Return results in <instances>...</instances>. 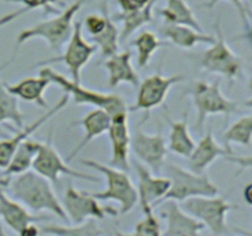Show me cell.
<instances>
[{
    "instance_id": "6da1fadb",
    "label": "cell",
    "mask_w": 252,
    "mask_h": 236,
    "mask_svg": "<svg viewBox=\"0 0 252 236\" xmlns=\"http://www.w3.org/2000/svg\"><path fill=\"white\" fill-rule=\"evenodd\" d=\"M11 182V181H9ZM10 194L32 211H51L63 221H69L63 204L59 202L51 182L36 171H25L11 182ZM6 186V187H7Z\"/></svg>"
},
{
    "instance_id": "7a4b0ae2",
    "label": "cell",
    "mask_w": 252,
    "mask_h": 236,
    "mask_svg": "<svg viewBox=\"0 0 252 236\" xmlns=\"http://www.w3.org/2000/svg\"><path fill=\"white\" fill-rule=\"evenodd\" d=\"M86 0H75L53 19L38 22L29 29L22 30L16 38L17 46L34 38H43L53 51H61L70 38L74 27V17Z\"/></svg>"
},
{
    "instance_id": "3957f363",
    "label": "cell",
    "mask_w": 252,
    "mask_h": 236,
    "mask_svg": "<svg viewBox=\"0 0 252 236\" xmlns=\"http://www.w3.org/2000/svg\"><path fill=\"white\" fill-rule=\"evenodd\" d=\"M81 164L96 170L103 175L106 179L105 191L90 193L98 201H115L120 204V213L126 214L134 208L138 203L137 187H134L132 179L128 176L127 171L113 166L95 161V160H81Z\"/></svg>"
},
{
    "instance_id": "277c9868",
    "label": "cell",
    "mask_w": 252,
    "mask_h": 236,
    "mask_svg": "<svg viewBox=\"0 0 252 236\" xmlns=\"http://www.w3.org/2000/svg\"><path fill=\"white\" fill-rule=\"evenodd\" d=\"M39 75L46 76L51 83L61 86L64 92L68 93L69 97L73 98L74 102L78 105H91L95 106L96 108H102V110L107 111L110 116L121 112V111H127L125 100L121 96L115 95V93L98 92V91L84 88L80 83H75V81L65 78L48 66L42 68L39 70Z\"/></svg>"
},
{
    "instance_id": "5b68a950",
    "label": "cell",
    "mask_w": 252,
    "mask_h": 236,
    "mask_svg": "<svg viewBox=\"0 0 252 236\" xmlns=\"http://www.w3.org/2000/svg\"><path fill=\"white\" fill-rule=\"evenodd\" d=\"M165 170L170 179V188L158 204L167 199L182 202L191 197L218 194V187L207 175L196 174L191 170H185L174 164H167Z\"/></svg>"
},
{
    "instance_id": "8992f818",
    "label": "cell",
    "mask_w": 252,
    "mask_h": 236,
    "mask_svg": "<svg viewBox=\"0 0 252 236\" xmlns=\"http://www.w3.org/2000/svg\"><path fill=\"white\" fill-rule=\"evenodd\" d=\"M194 107L197 110V129L204 127L206 118L209 115H230L239 112V105L229 100L220 88V80L217 79L213 83L197 81L189 90Z\"/></svg>"
},
{
    "instance_id": "52a82bcc",
    "label": "cell",
    "mask_w": 252,
    "mask_h": 236,
    "mask_svg": "<svg viewBox=\"0 0 252 236\" xmlns=\"http://www.w3.org/2000/svg\"><path fill=\"white\" fill-rule=\"evenodd\" d=\"M182 202V209L201 221L204 228H208L213 234L221 235L229 231L226 214L235 208V206L226 202L224 198L217 197L216 194L191 197Z\"/></svg>"
},
{
    "instance_id": "ba28073f",
    "label": "cell",
    "mask_w": 252,
    "mask_h": 236,
    "mask_svg": "<svg viewBox=\"0 0 252 236\" xmlns=\"http://www.w3.org/2000/svg\"><path fill=\"white\" fill-rule=\"evenodd\" d=\"M31 167L37 174L43 176L44 178H47L51 183L56 184V186L59 183L61 175H65V176L74 177V178L78 179H84V181H98L93 175L78 171V170L69 166L62 159L56 148H53V145L51 144V139L47 143L36 142V154H34Z\"/></svg>"
},
{
    "instance_id": "9c48e42d",
    "label": "cell",
    "mask_w": 252,
    "mask_h": 236,
    "mask_svg": "<svg viewBox=\"0 0 252 236\" xmlns=\"http://www.w3.org/2000/svg\"><path fill=\"white\" fill-rule=\"evenodd\" d=\"M66 48L62 56L42 60L38 65H47L53 63H63L66 65L70 73L71 80L80 83L81 70L90 61L94 54L97 51V47L94 43H89L83 34V22L76 21L74 24L70 38L66 42Z\"/></svg>"
},
{
    "instance_id": "30bf717a",
    "label": "cell",
    "mask_w": 252,
    "mask_h": 236,
    "mask_svg": "<svg viewBox=\"0 0 252 236\" xmlns=\"http://www.w3.org/2000/svg\"><path fill=\"white\" fill-rule=\"evenodd\" d=\"M216 33L217 37L211 48L202 54L201 65L209 73L219 74L226 79L236 78L241 73L243 61L229 48L218 22L216 24Z\"/></svg>"
},
{
    "instance_id": "8fae6325",
    "label": "cell",
    "mask_w": 252,
    "mask_h": 236,
    "mask_svg": "<svg viewBox=\"0 0 252 236\" xmlns=\"http://www.w3.org/2000/svg\"><path fill=\"white\" fill-rule=\"evenodd\" d=\"M63 208L66 216L74 224H81L88 219L102 220L107 214L116 215L117 211L111 206H103L98 203V199L91 196L90 193L80 192L69 186L64 193Z\"/></svg>"
},
{
    "instance_id": "7c38bea8",
    "label": "cell",
    "mask_w": 252,
    "mask_h": 236,
    "mask_svg": "<svg viewBox=\"0 0 252 236\" xmlns=\"http://www.w3.org/2000/svg\"><path fill=\"white\" fill-rule=\"evenodd\" d=\"M185 79L184 75H171L165 76L160 73L145 78L142 83H139L135 102L129 111H150L153 108L161 105L166 98L170 88L176 84L181 83Z\"/></svg>"
},
{
    "instance_id": "4fadbf2b",
    "label": "cell",
    "mask_w": 252,
    "mask_h": 236,
    "mask_svg": "<svg viewBox=\"0 0 252 236\" xmlns=\"http://www.w3.org/2000/svg\"><path fill=\"white\" fill-rule=\"evenodd\" d=\"M130 149L138 160L147 165L154 172H160L164 167L166 156V142L161 134H149L144 130H135L130 135Z\"/></svg>"
},
{
    "instance_id": "5bb4252c",
    "label": "cell",
    "mask_w": 252,
    "mask_h": 236,
    "mask_svg": "<svg viewBox=\"0 0 252 236\" xmlns=\"http://www.w3.org/2000/svg\"><path fill=\"white\" fill-rule=\"evenodd\" d=\"M107 133L111 142L110 165L123 171H128L130 165V133L127 111H121L111 116V124Z\"/></svg>"
},
{
    "instance_id": "9a60e30c",
    "label": "cell",
    "mask_w": 252,
    "mask_h": 236,
    "mask_svg": "<svg viewBox=\"0 0 252 236\" xmlns=\"http://www.w3.org/2000/svg\"><path fill=\"white\" fill-rule=\"evenodd\" d=\"M133 165L138 176V202L144 214L153 210L154 206L166 194L170 188V179L169 177L153 176L149 169L139 160H133Z\"/></svg>"
},
{
    "instance_id": "2e32d148",
    "label": "cell",
    "mask_w": 252,
    "mask_h": 236,
    "mask_svg": "<svg viewBox=\"0 0 252 236\" xmlns=\"http://www.w3.org/2000/svg\"><path fill=\"white\" fill-rule=\"evenodd\" d=\"M69 98L70 97H69L68 93H64L61 97V100L56 103V106L49 108L44 115H42L41 117L37 118L34 122L26 125V127L19 128V132L15 135H12L11 138L0 140V169L4 170L5 167L7 166V164L10 162L11 157L14 156L15 151L17 150L19 145L21 144L24 140L29 139L30 135L33 134L37 129H39L47 120L51 119V118L53 117V116H56L58 112H61L63 108H65V106L68 105L69 102Z\"/></svg>"
},
{
    "instance_id": "e0dca14e",
    "label": "cell",
    "mask_w": 252,
    "mask_h": 236,
    "mask_svg": "<svg viewBox=\"0 0 252 236\" xmlns=\"http://www.w3.org/2000/svg\"><path fill=\"white\" fill-rule=\"evenodd\" d=\"M164 202L160 214L166 220V230L162 231L165 236H196L201 233L204 228L201 221L180 208L176 201Z\"/></svg>"
},
{
    "instance_id": "ac0fdd59",
    "label": "cell",
    "mask_w": 252,
    "mask_h": 236,
    "mask_svg": "<svg viewBox=\"0 0 252 236\" xmlns=\"http://www.w3.org/2000/svg\"><path fill=\"white\" fill-rule=\"evenodd\" d=\"M0 218L11 230L19 235H26L27 230L32 224L37 221L49 220V216H34L27 211L16 199H11L0 184Z\"/></svg>"
},
{
    "instance_id": "d6986e66",
    "label": "cell",
    "mask_w": 252,
    "mask_h": 236,
    "mask_svg": "<svg viewBox=\"0 0 252 236\" xmlns=\"http://www.w3.org/2000/svg\"><path fill=\"white\" fill-rule=\"evenodd\" d=\"M234 151L225 147H221L214 139L212 130H208L207 134L199 140L197 145H194L191 154L187 156L189 170L196 174H204L207 167L213 164L218 157H231Z\"/></svg>"
},
{
    "instance_id": "ffe728a7",
    "label": "cell",
    "mask_w": 252,
    "mask_h": 236,
    "mask_svg": "<svg viewBox=\"0 0 252 236\" xmlns=\"http://www.w3.org/2000/svg\"><path fill=\"white\" fill-rule=\"evenodd\" d=\"M108 70V85L116 88L120 84L126 83L133 86L139 85V76L132 65V52L123 51L108 57L105 61Z\"/></svg>"
},
{
    "instance_id": "44dd1931",
    "label": "cell",
    "mask_w": 252,
    "mask_h": 236,
    "mask_svg": "<svg viewBox=\"0 0 252 236\" xmlns=\"http://www.w3.org/2000/svg\"><path fill=\"white\" fill-rule=\"evenodd\" d=\"M76 124L81 125L84 129V137L81 142L79 143L78 147L73 149V151L69 154L66 162H70L91 140L95 138L100 137L103 133H107L108 128L111 124V116L107 111L102 110V108H96V110L89 112L85 117L81 120H79Z\"/></svg>"
},
{
    "instance_id": "7402d4cb",
    "label": "cell",
    "mask_w": 252,
    "mask_h": 236,
    "mask_svg": "<svg viewBox=\"0 0 252 236\" xmlns=\"http://www.w3.org/2000/svg\"><path fill=\"white\" fill-rule=\"evenodd\" d=\"M159 32L161 37L169 39L172 44L187 49L193 48L198 43L212 44L216 39V37L209 36L202 31H197V30L189 26H185V25L164 24L159 29Z\"/></svg>"
},
{
    "instance_id": "603a6c76",
    "label": "cell",
    "mask_w": 252,
    "mask_h": 236,
    "mask_svg": "<svg viewBox=\"0 0 252 236\" xmlns=\"http://www.w3.org/2000/svg\"><path fill=\"white\" fill-rule=\"evenodd\" d=\"M49 79L46 76H29L19 83L11 84V85H5L6 90L11 95L26 101V102H32L38 105L39 107H47V101L44 98V91L51 85Z\"/></svg>"
},
{
    "instance_id": "cb8c5ba5",
    "label": "cell",
    "mask_w": 252,
    "mask_h": 236,
    "mask_svg": "<svg viewBox=\"0 0 252 236\" xmlns=\"http://www.w3.org/2000/svg\"><path fill=\"white\" fill-rule=\"evenodd\" d=\"M157 0H152L148 5L143 7H137L130 11H121L113 15L111 19L115 21L122 22L123 29L120 32V41H125L128 37L132 36L135 31L143 27L147 24H152L154 17H153V9Z\"/></svg>"
},
{
    "instance_id": "d4e9b609",
    "label": "cell",
    "mask_w": 252,
    "mask_h": 236,
    "mask_svg": "<svg viewBox=\"0 0 252 236\" xmlns=\"http://www.w3.org/2000/svg\"><path fill=\"white\" fill-rule=\"evenodd\" d=\"M34 154H36V142L29 139L24 140L19 145L7 166L0 175V184L2 187H6L9 181H11L12 176H17L27 171L32 166Z\"/></svg>"
},
{
    "instance_id": "484cf974",
    "label": "cell",
    "mask_w": 252,
    "mask_h": 236,
    "mask_svg": "<svg viewBox=\"0 0 252 236\" xmlns=\"http://www.w3.org/2000/svg\"><path fill=\"white\" fill-rule=\"evenodd\" d=\"M158 12L164 19L165 24L185 25L197 31H202L201 24L194 16L193 10L185 0H166L165 7L158 9Z\"/></svg>"
},
{
    "instance_id": "4316f807",
    "label": "cell",
    "mask_w": 252,
    "mask_h": 236,
    "mask_svg": "<svg viewBox=\"0 0 252 236\" xmlns=\"http://www.w3.org/2000/svg\"><path fill=\"white\" fill-rule=\"evenodd\" d=\"M194 143L189 130V120L187 116L179 122H170L169 149L180 156L187 157L193 150Z\"/></svg>"
},
{
    "instance_id": "83f0119b",
    "label": "cell",
    "mask_w": 252,
    "mask_h": 236,
    "mask_svg": "<svg viewBox=\"0 0 252 236\" xmlns=\"http://www.w3.org/2000/svg\"><path fill=\"white\" fill-rule=\"evenodd\" d=\"M91 41L98 47L101 53V58H108L117 53L120 48V31L113 24V20L111 19L110 12L106 15V22L102 31L100 33L91 36Z\"/></svg>"
},
{
    "instance_id": "f1b7e54d",
    "label": "cell",
    "mask_w": 252,
    "mask_h": 236,
    "mask_svg": "<svg viewBox=\"0 0 252 236\" xmlns=\"http://www.w3.org/2000/svg\"><path fill=\"white\" fill-rule=\"evenodd\" d=\"M5 2H16V4H21V9L16 10L14 12H10V14L4 15V16L0 17V27L5 26V25L10 24L14 20H16L17 17H20L21 15L26 14V12L32 11V10L36 9H43L44 12L47 14H58L61 12L58 10V6H64V2L62 0H1Z\"/></svg>"
},
{
    "instance_id": "f546056e",
    "label": "cell",
    "mask_w": 252,
    "mask_h": 236,
    "mask_svg": "<svg viewBox=\"0 0 252 236\" xmlns=\"http://www.w3.org/2000/svg\"><path fill=\"white\" fill-rule=\"evenodd\" d=\"M132 44L137 49V63L139 68H144L149 64L152 56L160 48V47H166L170 43L164 41H160L150 31H143L132 41Z\"/></svg>"
},
{
    "instance_id": "4dcf8cb0",
    "label": "cell",
    "mask_w": 252,
    "mask_h": 236,
    "mask_svg": "<svg viewBox=\"0 0 252 236\" xmlns=\"http://www.w3.org/2000/svg\"><path fill=\"white\" fill-rule=\"evenodd\" d=\"M38 230L42 234L61 236H96L103 234V231L98 228L96 219H88L84 223L75 224V226L46 225L39 228Z\"/></svg>"
},
{
    "instance_id": "1f68e13d",
    "label": "cell",
    "mask_w": 252,
    "mask_h": 236,
    "mask_svg": "<svg viewBox=\"0 0 252 236\" xmlns=\"http://www.w3.org/2000/svg\"><path fill=\"white\" fill-rule=\"evenodd\" d=\"M11 122L17 128L24 127V113L20 111L16 96L11 95L0 81V123Z\"/></svg>"
},
{
    "instance_id": "d6a6232c",
    "label": "cell",
    "mask_w": 252,
    "mask_h": 236,
    "mask_svg": "<svg viewBox=\"0 0 252 236\" xmlns=\"http://www.w3.org/2000/svg\"><path fill=\"white\" fill-rule=\"evenodd\" d=\"M223 140L225 143L224 147L231 149L230 144L244 145L250 147L252 140V117L251 116H244L240 119L234 122L225 132L223 133Z\"/></svg>"
},
{
    "instance_id": "836d02e7",
    "label": "cell",
    "mask_w": 252,
    "mask_h": 236,
    "mask_svg": "<svg viewBox=\"0 0 252 236\" xmlns=\"http://www.w3.org/2000/svg\"><path fill=\"white\" fill-rule=\"evenodd\" d=\"M162 234L161 225L154 211L150 210L144 213V218L138 221L132 233H126L123 235H137V236H159Z\"/></svg>"
},
{
    "instance_id": "e575fe53",
    "label": "cell",
    "mask_w": 252,
    "mask_h": 236,
    "mask_svg": "<svg viewBox=\"0 0 252 236\" xmlns=\"http://www.w3.org/2000/svg\"><path fill=\"white\" fill-rule=\"evenodd\" d=\"M220 1H223V0H208L207 2L202 4V6L208 7V9H213V7ZM226 1H230L231 4H233L234 6L238 9V11H239V14H240L241 19H243L244 21H248V20H246V11H245V9H244V6H243V0H226Z\"/></svg>"
},
{
    "instance_id": "d590c367",
    "label": "cell",
    "mask_w": 252,
    "mask_h": 236,
    "mask_svg": "<svg viewBox=\"0 0 252 236\" xmlns=\"http://www.w3.org/2000/svg\"><path fill=\"white\" fill-rule=\"evenodd\" d=\"M116 2L120 5V7L122 11H130V10H134L138 7L137 5L133 4L130 0H116Z\"/></svg>"
},
{
    "instance_id": "8d00e7d4",
    "label": "cell",
    "mask_w": 252,
    "mask_h": 236,
    "mask_svg": "<svg viewBox=\"0 0 252 236\" xmlns=\"http://www.w3.org/2000/svg\"><path fill=\"white\" fill-rule=\"evenodd\" d=\"M130 1H132L134 5H137L138 7H143V6H145V5L149 4L152 0H130Z\"/></svg>"
},
{
    "instance_id": "74e56055",
    "label": "cell",
    "mask_w": 252,
    "mask_h": 236,
    "mask_svg": "<svg viewBox=\"0 0 252 236\" xmlns=\"http://www.w3.org/2000/svg\"><path fill=\"white\" fill-rule=\"evenodd\" d=\"M9 64H10V61H7V63H4V64H1V65H0V71H1L2 69H4V68H6V66L9 65Z\"/></svg>"
}]
</instances>
